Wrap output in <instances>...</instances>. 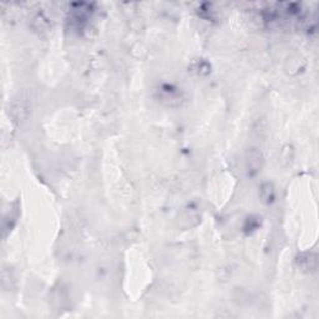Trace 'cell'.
<instances>
[{"instance_id":"6da1fadb","label":"cell","mask_w":319,"mask_h":319,"mask_svg":"<svg viewBox=\"0 0 319 319\" xmlns=\"http://www.w3.org/2000/svg\"><path fill=\"white\" fill-rule=\"evenodd\" d=\"M263 155L257 148H251L246 155V169L249 176L257 175L263 167Z\"/></svg>"},{"instance_id":"7a4b0ae2","label":"cell","mask_w":319,"mask_h":319,"mask_svg":"<svg viewBox=\"0 0 319 319\" xmlns=\"http://www.w3.org/2000/svg\"><path fill=\"white\" fill-rule=\"evenodd\" d=\"M317 256L313 253H302L297 257V266L304 272H313L317 268Z\"/></svg>"},{"instance_id":"3957f363","label":"cell","mask_w":319,"mask_h":319,"mask_svg":"<svg viewBox=\"0 0 319 319\" xmlns=\"http://www.w3.org/2000/svg\"><path fill=\"white\" fill-rule=\"evenodd\" d=\"M260 197L262 200V202L267 203H272L276 199V189H274V186L272 185L271 182H265L261 185L260 188Z\"/></svg>"}]
</instances>
